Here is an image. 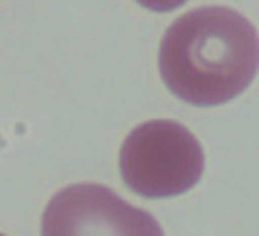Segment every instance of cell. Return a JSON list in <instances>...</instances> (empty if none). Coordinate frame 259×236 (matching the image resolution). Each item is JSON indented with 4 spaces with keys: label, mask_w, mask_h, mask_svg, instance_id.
<instances>
[{
    "label": "cell",
    "mask_w": 259,
    "mask_h": 236,
    "mask_svg": "<svg viewBox=\"0 0 259 236\" xmlns=\"http://www.w3.org/2000/svg\"><path fill=\"white\" fill-rule=\"evenodd\" d=\"M0 236H6V233H0Z\"/></svg>",
    "instance_id": "cell-5"
},
{
    "label": "cell",
    "mask_w": 259,
    "mask_h": 236,
    "mask_svg": "<svg viewBox=\"0 0 259 236\" xmlns=\"http://www.w3.org/2000/svg\"><path fill=\"white\" fill-rule=\"evenodd\" d=\"M158 64L165 86L178 99L196 107L226 104L259 71V33L231 8H196L170 23Z\"/></svg>",
    "instance_id": "cell-1"
},
{
    "label": "cell",
    "mask_w": 259,
    "mask_h": 236,
    "mask_svg": "<svg viewBox=\"0 0 259 236\" xmlns=\"http://www.w3.org/2000/svg\"><path fill=\"white\" fill-rule=\"evenodd\" d=\"M44 236H163L148 211L130 206L112 188L74 183L59 191L41 218Z\"/></svg>",
    "instance_id": "cell-3"
},
{
    "label": "cell",
    "mask_w": 259,
    "mask_h": 236,
    "mask_svg": "<svg viewBox=\"0 0 259 236\" xmlns=\"http://www.w3.org/2000/svg\"><path fill=\"white\" fill-rule=\"evenodd\" d=\"M122 180L145 198L191 191L203 175V150L191 130L173 120H150L127 135L119 150Z\"/></svg>",
    "instance_id": "cell-2"
},
{
    "label": "cell",
    "mask_w": 259,
    "mask_h": 236,
    "mask_svg": "<svg viewBox=\"0 0 259 236\" xmlns=\"http://www.w3.org/2000/svg\"><path fill=\"white\" fill-rule=\"evenodd\" d=\"M138 3L148 11H158V13H165V11H176L181 8L186 0H138Z\"/></svg>",
    "instance_id": "cell-4"
}]
</instances>
